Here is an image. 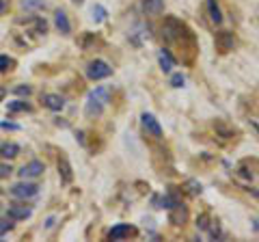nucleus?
Wrapping results in <instances>:
<instances>
[{
    "instance_id": "nucleus-15",
    "label": "nucleus",
    "mask_w": 259,
    "mask_h": 242,
    "mask_svg": "<svg viewBox=\"0 0 259 242\" xmlns=\"http://www.w3.org/2000/svg\"><path fill=\"white\" fill-rule=\"evenodd\" d=\"M59 173H61V177H63L65 184H69L71 180H74V173H71V165H69V160L65 158V156L59 160Z\"/></svg>"
},
{
    "instance_id": "nucleus-6",
    "label": "nucleus",
    "mask_w": 259,
    "mask_h": 242,
    "mask_svg": "<svg viewBox=\"0 0 259 242\" xmlns=\"http://www.w3.org/2000/svg\"><path fill=\"white\" fill-rule=\"evenodd\" d=\"M233 48H236V37H233L231 30H221V33L216 35V50L218 52H231Z\"/></svg>"
},
{
    "instance_id": "nucleus-27",
    "label": "nucleus",
    "mask_w": 259,
    "mask_h": 242,
    "mask_svg": "<svg viewBox=\"0 0 259 242\" xmlns=\"http://www.w3.org/2000/svg\"><path fill=\"white\" fill-rule=\"evenodd\" d=\"M11 229H13V223H9V221H0V238H3L7 231H11Z\"/></svg>"
},
{
    "instance_id": "nucleus-26",
    "label": "nucleus",
    "mask_w": 259,
    "mask_h": 242,
    "mask_svg": "<svg viewBox=\"0 0 259 242\" xmlns=\"http://www.w3.org/2000/svg\"><path fill=\"white\" fill-rule=\"evenodd\" d=\"M30 91H32V89H30L28 85H22V87H15V89H13L15 95H30Z\"/></svg>"
},
{
    "instance_id": "nucleus-24",
    "label": "nucleus",
    "mask_w": 259,
    "mask_h": 242,
    "mask_svg": "<svg viewBox=\"0 0 259 242\" xmlns=\"http://www.w3.org/2000/svg\"><path fill=\"white\" fill-rule=\"evenodd\" d=\"M11 65H13V59H9L7 54H0V71L11 69Z\"/></svg>"
},
{
    "instance_id": "nucleus-14",
    "label": "nucleus",
    "mask_w": 259,
    "mask_h": 242,
    "mask_svg": "<svg viewBox=\"0 0 259 242\" xmlns=\"http://www.w3.org/2000/svg\"><path fill=\"white\" fill-rule=\"evenodd\" d=\"M44 104L50 110H63L65 108V100L61 98V95H56V93H46L44 95Z\"/></svg>"
},
{
    "instance_id": "nucleus-25",
    "label": "nucleus",
    "mask_w": 259,
    "mask_h": 242,
    "mask_svg": "<svg viewBox=\"0 0 259 242\" xmlns=\"http://www.w3.org/2000/svg\"><path fill=\"white\" fill-rule=\"evenodd\" d=\"M11 173H13L11 165H7V163H0V177H9Z\"/></svg>"
},
{
    "instance_id": "nucleus-30",
    "label": "nucleus",
    "mask_w": 259,
    "mask_h": 242,
    "mask_svg": "<svg viewBox=\"0 0 259 242\" xmlns=\"http://www.w3.org/2000/svg\"><path fill=\"white\" fill-rule=\"evenodd\" d=\"M5 9H7V3H5V0H0V15L5 13Z\"/></svg>"
},
{
    "instance_id": "nucleus-4",
    "label": "nucleus",
    "mask_w": 259,
    "mask_h": 242,
    "mask_svg": "<svg viewBox=\"0 0 259 242\" xmlns=\"http://www.w3.org/2000/svg\"><path fill=\"white\" fill-rule=\"evenodd\" d=\"M141 124H143V128L147 130V134H151L153 139H162V126H160V121L151 115V112H143L141 115Z\"/></svg>"
},
{
    "instance_id": "nucleus-3",
    "label": "nucleus",
    "mask_w": 259,
    "mask_h": 242,
    "mask_svg": "<svg viewBox=\"0 0 259 242\" xmlns=\"http://www.w3.org/2000/svg\"><path fill=\"white\" fill-rule=\"evenodd\" d=\"M110 74H112V67L102 59L91 61L89 63V67H87V76L91 80H104V78H108Z\"/></svg>"
},
{
    "instance_id": "nucleus-7",
    "label": "nucleus",
    "mask_w": 259,
    "mask_h": 242,
    "mask_svg": "<svg viewBox=\"0 0 259 242\" xmlns=\"http://www.w3.org/2000/svg\"><path fill=\"white\" fill-rule=\"evenodd\" d=\"M132 236H136V227L130 223H119L108 231L110 240H125V238H132Z\"/></svg>"
},
{
    "instance_id": "nucleus-29",
    "label": "nucleus",
    "mask_w": 259,
    "mask_h": 242,
    "mask_svg": "<svg viewBox=\"0 0 259 242\" xmlns=\"http://www.w3.org/2000/svg\"><path fill=\"white\" fill-rule=\"evenodd\" d=\"M253 229L255 233H259V219H253Z\"/></svg>"
},
{
    "instance_id": "nucleus-9",
    "label": "nucleus",
    "mask_w": 259,
    "mask_h": 242,
    "mask_svg": "<svg viewBox=\"0 0 259 242\" xmlns=\"http://www.w3.org/2000/svg\"><path fill=\"white\" fill-rule=\"evenodd\" d=\"M44 171H46L44 163H39V160H30L28 165H24L20 169V175H22V180H30V177H39Z\"/></svg>"
},
{
    "instance_id": "nucleus-17",
    "label": "nucleus",
    "mask_w": 259,
    "mask_h": 242,
    "mask_svg": "<svg viewBox=\"0 0 259 242\" xmlns=\"http://www.w3.org/2000/svg\"><path fill=\"white\" fill-rule=\"evenodd\" d=\"M186 219H188V210H186V206H184V204L175 206V208H173V214H171V223H175V225H184Z\"/></svg>"
},
{
    "instance_id": "nucleus-32",
    "label": "nucleus",
    "mask_w": 259,
    "mask_h": 242,
    "mask_svg": "<svg viewBox=\"0 0 259 242\" xmlns=\"http://www.w3.org/2000/svg\"><path fill=\"white\" fill-rule=\"evenodd\" d=\"M74 3H76V5H82V3H84V0H74Z\"/></svg>"
},
{
    "instance_id": "nucleus-23",
    "label": "nucleus",
    "mask_w": 259,
    "mask_h": 242,
    "mask_svg": "<svg viewBox=\"0 0 259 242\" xmlns=\"http://www.w3.org/2000/svg\"><path fill=\"white\" fill-rule=\"evenodd\" d=\"M9 110H11V112H18V110H30V104H26V102H11V104H9Z\"/></svg>"
},
{
    "instance_id": "nucleus-2",
    "label": "nucleus",
    "mask_w": 259,
    "mask_h": 242,
    "mask_svg": "<svg viewBox=\"0 0 259 242\" xmlns=\"http://www.w3.org/2000/svg\"><path fill=\"white\" fill-rule=\"evenodd\" d=\"M184 37H192L190 30L186 28V24L182 20L173 18V15L164 18V24H162V39L168 44H180V42H184Z\"/></svg>"
},
{
    "instance_id": "nucleus-19",
    "label": "nucleus",
    "mask_w": 259,
    "mask_h": 242,
    "mask_svg": "<svg viewBox=\"0 0 259 242\" xmlns=\"http://www.w3.org/2000/svg\"><path fill=\"white\" fill-rule=\"evenodd\" d=\"M91 13H93V22H95V24H100V22H104V20H106V15H108V11H106V9H104V7H102V5H95V7H93V9H91Z\"/></svg>"
},
{
    "instance_id": "nucleus-11",
    "label": "nucleus",
    "mask_w": 259,
    "mask_h": 242,
    "mask_svg": "<svg viewBox=\"0 0 259 242\" xmlns=\"http://www.w3.org/2000/svg\"><path fill=\"white\" fill-rule=\"evenodd\" d=\"M143 11L156 18V15H162L164 11V0H143Z\"/></svg>"
},
{
    "instance_id": "nucleus-8",
    "label": "nucleus",
    "mask_w": 259,
    "mask_h": 242,
    "mask_svg": "<svg viewBox=\"0 0 259 242\" xmlns=\"http://www.w3.org/2000/svg\"><path fill=\"white\" fill-rule=\"evenodd\" d=\"M182 201L177 199L175 195H171V192H166V195H153L151 197V206L158 208V210H173L175 206H180Z\"/></svg>"
},
{
    "instance_id": "nucleus-28",
    "label": "nucleus",
    "mask_w": 259,
    "mask_h": 242,
    "mask_svg": "<svg viewBox=\"0 0 259 242\" xmlns=\"http://www.w3.org/2000/svg\"><path fill=\"white\" fill-rule=\"evenodd\" d=\"M197 225H199V229H207V227H209L207 216H205V214H201V216H199V221H197Z\"/></svg>"
},
{
    "instance_id": "nucleus-1",
    "label": "nucleus",
    "mask_w": 259,
    "mask_h": 242,
    "mask_svg": "<svg viewBox=\"0 0 259 242\" xmlns=\"http://www.w3.org/2000/svg\"><path fill=\"white\" fill-rule=\"evenodd\" d=\"M108 102H110V91L106 87H97L93 89L91 93H89V98H87V104H84V115L87 119H95V117H100L104 108L108 106Z\"/></svg>"
},
{
    "instance_id": "nucleus-21",
    "label": "nucleus",
    "mask_w": 259,
    "mask_h": 242,
    "mask_svg": "<svg viewBox=\"0 0 259 242\" xmlns=\"http://www.w3.org/2000/svg\"><path fill=\"white\" fill-rule=\"evenodd\" d=\"M186 186H188L190 195H201V190H203V188H201V184H199L197 180H188V182H186Z\"/></svg>"
},
{
    "instance_id": "nucleus-10",
    "label": "nucleus",
    "mask_w": 259,
    "mask_h": 242,
    "mask_svg": "<svg viewBox=\"0 0 259 242\" xmlns=\"http://www.w3.org/2000/svg\"><path fill=\"white\" fill-rule=\"evenodd\" d=\"M30 214H32L30 208L20 206V204H13V206H9V210H7V216H9V221H26Z\"/></svg>"
},
{
    "instance_id": "nucleus-18",
    "label": "nucleus",
    "mask_w": 259,
    "mask_h": 242,
    "mask_svg": "<svg viewBox=\"0 0 259 242\" xmlns=\"http://www.w3.org/2000/svg\"><path fill=\"white\" fill-rule=\"evenodd\" d=\"M20 154V147L15 143H5V145H0V156L3 158H15Z\"/></svg>"
},
{
    "instance_id": "nucleus-31",
    "label": "nucleus",
    "mask_w": 259,
    "mask_h": 242,
    "mask_svg": "<svg viewBox=\"0 0 259 242\" xmlns=\"http://www.w3.org/2000/svg\"><path fill=\"white\" fill-rule=\"evenodd\" d=\"M3 128H11V130H18V126H15V124H3Z\"/></svg>"
},
{
    "instance_id": "nucleus-22",
    "label": "nucleus",
    "mask_w": 259,
    "mask_h": 242,
    "mask_svg": "<svg viewBox=\"0 0 259 242\" xmlns=\"http://www.w3.org/2000/svg\"><path fill=\"white\" fill-rule=\"evenodd\" d=\"M184 85H186V76H184V74H173V76H171V87L182 89Z\"/></svg>"
},
{
    "instance_id": "nucleus-12",
    "label": "nucleus",
    "mask_w": 259,
    "mask_h": 242,
    "mask_svg": "<svg viewBox=\"0 0 259 242\" xmlns=\"http://www.w3.org/2000/svg\"><path fill=\"white\" fill-rule=\"evenodd\" d=\"M158 63H160V67H162V71H171L173 67H175V56L168 52V50H164V48H162V50L158 52Z\"/></svg>"
},
{
    "instance_id": "nucleus-5",
    "label": "nucleus",
    "mask_w": 259,
    "mask_h": 242,
    "mask_svg": "<svg viewBox=\"0 0 259 242\" xmlns=\"http://www.w3.org/2000/svg\"><path fill=\"white\" fill-rule=\"evenodd\" d=\"M37 192H39V186L37 184H30V182H20V184H15V186H11V195L18 199H30V197H35Z\"/></svg>"
},
{
    "instance_id": "nucleus-13",
    "label": "nucleus",
    "mask_w": 259,
    "mask_h": 242,
    "mask_svg": "<svg viewBox=\"0 0 259 242\" xmlns=\"http://www.w3.org/2000/svg\"><path fill=\"white\" fill-rule=\"evenodd\" d=\"M54 24H56V28H59L63 35H69L71 33V24L67 20V13H65L63 9H59V11L54 13Z\"/></svg>"
},
{
    "instance_id": "nucleus-16",
    "label": "nucleus",
    "mask_w": 259,
    "mask_h": 242,
    "mask_svg": "<svg viewBox=\"0 0 259 242\" xmlns=\"http://www.w3.org/2000/svg\"><path fill=\"white\" fill-rule=\"evenodd\" d=\"M207 3V13H209V20H212L214 24H221L223 22V11L221 7H218L216 0H205Z\"/></svg>"
},
{
    "instance_id": "nucleus-20",
    "label": "nucleus",
    "mask_w": 259,
    "mask_h": 242,
    "mask_svg": "<svg viewBox=\"0 0 259 242\" xmlns=\"http://www.w3.org/2000/svg\"><path fill=\"white\" fill-rule=\"evenodd\" d=\"M22 7L24 9H41V7H46L44 0H22Z\"/></svg>"
}]
</instances>
